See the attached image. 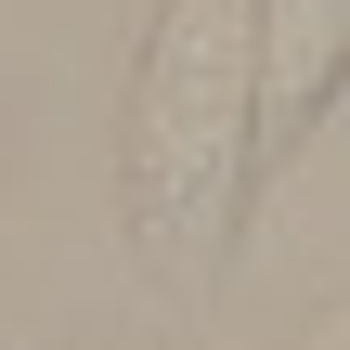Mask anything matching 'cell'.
<instances>
[{
	"instance_id": "cell-1",
	"label": "cell",
	"mask_w": 350,
	"mask_h": 350,
	"mask_svg": "<svg viewBox=\"0 0 350 350\" xmlns=\"http://www.w3.org/2000/svg\"><path fill=\"white\" fill-rule=\"evenodd\" d=\"M247 91H260V0H156L117 169H130V247L182 286H208L234 260V221L260 182Z\"/></svg>"
},
{
	"instance_id": "cell-2",
	"label": "cell",
	"mask_w": 350,
	"mask_h": 350,
	"mask_svg": "<svg viewBox=\"0 0 350 350\" xmlns=\"http://www.w3.org/2000/svg\"><path fill=\"white\" fill-rule=\"evenodd\" d=\"M338 65H350V0H260V91H247V143H260V169H286V156L312 143Z\"/></svg>"
}]
</instances>
